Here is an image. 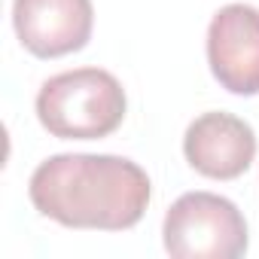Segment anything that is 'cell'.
I'll return each instance as SVG.
<instances>
[{
  "label": "cell",
  "instance_id": "cell-1",
  "mask_svg": "<svg viewBox=\"0 0 259 259\" xmlns=\"http://www.w3.org/2000/svg\"><path fill=\"white\" fill-rule=\"evenodd\" d=\"M34 207L70 229L122 232L150 204L147 171L122 156L61 153L37 165L28 183Z\"/></svg>",
  "mask_w": 259,
  "mask_h": 259
},
{
  "label": "cell",
  "instance_id": "cell-2",
  "mask_svg": "<svg viewBox=\"0 0 259 259\" xmlns=\"http://www.w3.org/2000/svg\"><path fill=\"white\" fill-rule=\"evenodd\" d=\"M125 89L101 67H79L49 76L37 95V119L52 138L98 141L125 119Z\"/></svg>",
  "mask_w": 259,
  "mask_h": 259
},
{
  "label": "cell",
  "instance_id": "cell-3",
  "mask_svg": "<svg viewBox=\"0 0 259 259\" xmlns=\"http://www.w3.org/2000/svg\"><path fill=\"white\" fill-rule=\"evenodd\" d=\"M165 250L177 259H238L247 253V220L223 195L186 192L165 213Z\"/></svg>",
  "mask_w": 259,
  "mask_h": 259
},
{
  "label": "cell",
  "instance_id": "cell-4",
  "mask_svg": "<svg viewBox=\"0 0 259 259\" xmlns=\"http://www.w3.org/2000/svg\"><path fill=\"white\" fill-rule=\"evenodd\" d=\"M207 64L232 95H259V10L229 4L210 19Z\"/></svg>",
  "mask_w": 259,
  "mask_h": 259
},
{
  "label": "cell",
  "instance_id": "cell-5",
  "mask_svg": "<svg viewBox=\"0 0 259 259\" xmlns=\"http://www.w3.org/2000/svg\"><path fill=\"white\" fill-rule=\"evenodd\" d=\"M13 25L31 55L61 58L89 43L95 13L92 0H16Z\"/></svg>",
  "mask_w": 259,
  "mask_h": 259
},
{
  "label": "cell",
  "instance_id": "cell-6",
  "mask_svg": "<svg viewBox=\"0 0 259 259\" xmlns=\"http://www.w3.org/2000/svg\"><path fill=\"white\" fill-rule=\"evenodd\" d=\"M186 162L210 180H235L256 159L253 128L232 113H204L183 135Z\"/></svg>",
  "mask_w": 259,
  "mask_h": 259
}]
</instances>
